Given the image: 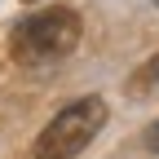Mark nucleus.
<instances>
[{"label": "nucleus", "instance_id": "39448f33", "mask_svg": "<svg viewBox=\"0 0 159 159\" xmlns=\"http://www.w3.org/2000/svg\"><path fill=\"white\" fill-rule=\"evenodd\" d=\"M27 5H31V0H27Z\"/></svg>", "mask_w": 159, "mask_h": 159}, {"label": "nucleus", "instance_id": "f03ea898", "mask_svg": "<svg viewBox=\"0 0 159 159\" xmlns=\"http://www.w3.org/2000/svg\"><path fill=\"white\" fill-rule=\"evenodd\" d=\"M106 124V102L102 97H80V102L62 106L44 133L35 137V159H75Z\"/></svg>", "mask_w": 159, "mask_h": 159}, {"label": "nucleus", "instance_id": "20e7f679", "mask_svg": "<svg viewBox=\"0 0 159 159\" xmlns=\"http://www.w3.org/2000/svg\"><path fill=\"white\" fill-rule=\"evenodd\" d=\"M142 146H146V150H155V155H159V119H155V124H150V128H146V133H142Z\"/></svg>", "mask_w": 159, "mask_h": 159}, {"label": "nucleus", "instance_id": "423d86ee", "mask_svg": "<svg viewBox=\"0 0 159 159\" xmlns=\"http://www.w3.org/2000/svg\"><path fill=\"white\" fill-rule=\"evenodd\" d=\"M155 5H159V0H155Z\"/></svg>", "mask_w": 159, "mask_h": 159}, {"label": "nucleus", "instance_id": "f257e3e1", "mask_svg": "<svg viewBox=\"0 0 159 159\" xmlns=\"http://www.w3.org/2000/svg\"><path fill=\"white\" fill-rule=\"evenodd\" d=\"M80 13L75 9H40L13 27V57L22 66H49L62 62L80 44Z\"/></svg>", "mask_w": 159, "mask_h": 159}, {"label": "nucleus", "instance_id": "7ed1b4c3", "mask_svg": "<svg viewBox=\"0 0 159 159\" xmlns=\"http://www.w3.org/2000/svg\"><path fill=\"white\" fill-rule=\"evenodd\" d=\"M150 93H159V53L146 57L128 80V97H150Z\"/></svg>", "mask_w": 159, "mask_h": 159}]
</instances>
